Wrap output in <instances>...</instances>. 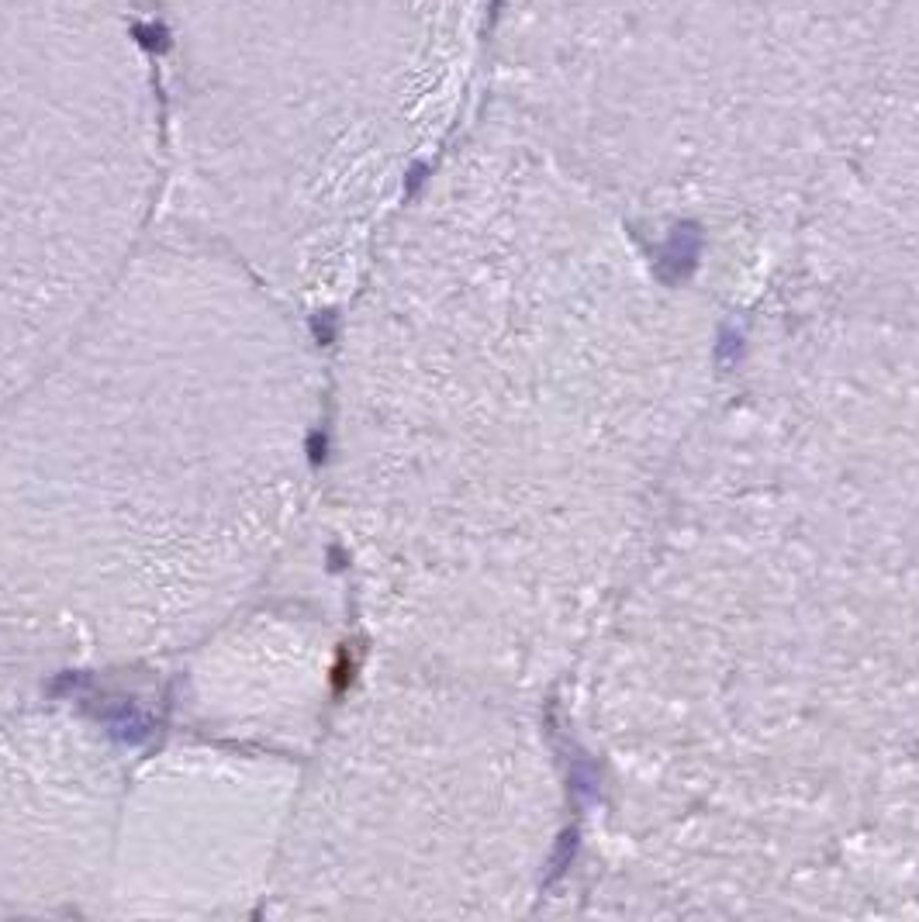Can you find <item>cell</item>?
<instances>
[{
    "label": "cell",
    "mask_w": 919,
    "mask_h": 922,
    "mask_svg": "<svg viewBox=\"0 0 919 922\" xmlns=\"http://www.w3.org/2000/svg\"><path fill=\"white\" fill-rule=\"evenodd\" d=\"M384 0H159L187 146L273 228L339 208V149L374 83Z\"/></svg>",
    "instance_id": "obj_1"
},
{
    "label": "cell",
    "mask_w": 919,
    "mask_h": 922,
    "mask_svg": "<svg viewBox=\"0 0 919 922\" xmlns=\"http://www.w3.org/2000/svg\"><path fill=\"white\" fill-rule=\"evenodd\" d=\"M149 146L132 0H0V259L111 249L139 211Z\"/></svg>",
    "instance_id": "obj_2"
}]
</instances>
